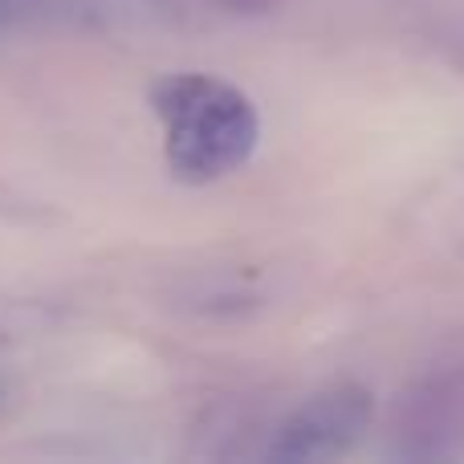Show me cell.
<instances>
[{
  "instance_id": "1",
  "label": "cell",
  "mask_w": 464,
  "mask_h": 464,
  "mask_svg": "<svg viewBox=\"0 0 464 464\" xmlns=\"http://www.w3.org/2000/svg\"><path fill=\"white\" fill-rule=\"evenodd\" d=\"M168 127V163L188 184H212L245 168L261 139V119L237 86L208 73H176L151 90Z\"/></svg>"
},
{
  "instance_id": "3",
  "label": "cell",
  "mask_w": 464,
  "mask_h": 464,
  "mask_svg": "<svg viewBox=\"0 0 464 464\" xmlns=\"http://www.w3.org/2000/svg\"><path fill=\"white\" fill-rule=\"evenodd\" d=\"M33 16V0H0V33H8L13 24H24Z\"/></svg>"
},
{
  "instance_id": "2",
  "label": "cell",
  "mask_w": 464,
  "mask_h": 464,
  "mask_svg": "<svg viewBox=\"0 0 464 464\" xmlns=\"http://www.w3.org/2000/svg\"><path fill=\"white\" fill-rule=\"evenodd\" d=\"M375 403L359 383H338L305 400L269 444L273 460H330L351 452L371 428Z\"/></svg>"
},
{
  "instance_id": "4",
  "label": "cell",
  "mask_w": 464,
  "mask_h": 464,
  "mask_svg": "<svg viewBox=\"0 0 464 464\" xmlns=\"http://www.w3.org/2000/svg\"><path fill=\"white\" fill-rule=\"evenodd\" d=\"M212 8H220V13H269L277 0H208Z\"/></svg>"
},
{
  "instance_id": "5",
  "label": "cell",
  "mask_w": 464,
  "mask_h": 464,
  "mask_svg": "<svg viewBox=\"0 0 464 464\" xmlns=\"http://www.w3.org/2000/svg\"><path fill=\"white\" fill-rule=\"evenodd\" d=\"M0 395H5V383H0Z\"/></svg>"
}]
</instances>
